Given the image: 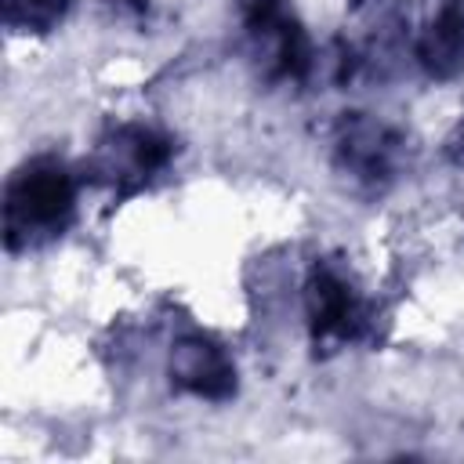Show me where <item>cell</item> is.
<instances>
[{
  "label": "cell",
  "mask_w": 464,
  "mask_h": 464,
  "mask_svg": "<svg viewBox=\"0 0 464 464\" xmlns=\"http://www.w3.org/2000/svg\"><path fill=\"white\" fill-rule=\"evenodd\" d=\"M76 214V181L58 160H29L4 185V243L11 254L58 239Z\"/></svg>",
  "instance_id": "6da1fadb"
},
{
  "label": "cell",
  "mask_w": 464,
  "mask_h": 464,
  "mask_svg": "<svg viewBox=\"0 0 464 464\" xmlns=\"http://www.w3.org/2000/svg\"><path fill=\"white\" fill-rule=\"evenodd\" d=\"M334 170L337 178L362 196H381L395 185L406 163V138L370 116V112H344L334 127Z\"/></svg>",
  "instance_id": "7a4b0ae2"
},
{
  "label": "cell",
  "mask_w": 464,
  "mask_h": 464,
  "mask_svg": "<svg viewBox=\"0 0 464 464\" xmlns=\"http://www.w3.org/2000/svg\"><path fill=\"white\" fill-rule=\"evenodd\" d=\"M236 7L261 76L304 83L315 69V47L290 0H236Z\"/></svg>",
  "instance_id": "3957f363"
},
{
  "label": "cell",
  "mask_w": 464,
  "mask_h": 464,
  "mask_svg": "<svg viewBox=\"0 0 464 464\" xmlns=\"http://www.w3.org/2000/svg\"><path fill=\"white\" fill-rule=\"evenodd\" d=\"M304 315H308L312 344L323 352L359 341L370 323L366 301L359 297L355 283L330 261H319L304 283Z\"/></svg>",
  "instance_id": "277c9868"
},
{
  "label": "cell",
  "mask_w": 464,
  "mask_h": 464,
  "mask_svg": "<svg viewBox=\"0 0 464 464\" xmlns=\"http://www.w3.org/2000/svg\"><path fill=\"white\" fill-rule=\"evenodd\" d=\"M167 377L178 392L192 399H207V402H228L239 388L232 355L203 334H181L170 344Z\"/></svg>",
  "instance_id": "5b68a950"
},
{
  "label": "cell",
  "mask_w": 464,
  "mask_h": 464,
  "mask_svg": "<svg viewBox=\"0 0 464 464\" xmlns=\"http://www.w3.org/2000/svg\"><path fill=\"white\" fill-rule=\"evenodd\" d=\"M170 156H174V145L160 130L141 127V123H127V127H116L102 141L98 170L120 188H138L152 174H160L170 163Z\"/></svg>",
  "instance_id": "8992f818"
},
{
  "label": "cell",
  "mask_w": 464,
  "mask_h": 464,
  "mask_svg": "<svg viewBox=\"0 0 464 464\" xmlns=\"http://www.w3.org/2000/svg\"><path fill=\"white\" fill-rule=\"evenodd\" d=\"M413 58L431 80L464 72V0H431V11L417 25Z\"/></svg>",
  "instance_id": "52a82bcc"
},
{
  "label": "cell",
  "mask_w": 464,
  "mask_h": 464,
  "mask_svg": "<svg viewBox=\"0 0 464 464\" xmlns=\"http://www.w3.org/2000/svg\"><path fill=\"white\" fill-rule=\"evenodd\" d=\"M72 0H0L4 25L14 33H51L69 14Z\"/></svg>",
  "instance_id": "ba28073f"
},
{
  "label": "cell",
  "mask_w": 464,
  "mask_h": 464,
  "mask_svg": "<svg viewBox=\"0 0 464 464\" xmlns=\"http://www.w3.org/2000/svg\"><path fill=\"white\" fill-rule=\"evenodd\" d=\"M112 4H116V11H123L130 18H141L149 11V0H112Z\"/></svg>",
  "instance_id": "9c48e42d"
}]
</instances>
